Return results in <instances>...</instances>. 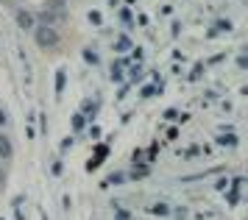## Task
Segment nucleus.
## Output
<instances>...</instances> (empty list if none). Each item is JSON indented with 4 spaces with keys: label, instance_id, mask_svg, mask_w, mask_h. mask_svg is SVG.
Instances as JSON below:
<instances>
[{
    "label": "nucleus",
    "instance_id": "9d476101",
    "mask_svg": "<svg viewBox=\"0 0 248 220\" xmlns=\"http://www.w3.org/2000/svg\"><path fill=\"white\" fill-rule=\"evenodd\" d=\"M148 176V165H134V170H131V178H142Z\"/></svg>",
    "mask_w": 248,
    "mask_h": 220
},
{
    "label": "nucleus",
    "instance_id": "dca6fc26",
    "mask_svg": "<svg viewBox=\"0 0 248 220\" xmlns=\"http://www.w3.org/2000/svg\"><path fill=\"white\" fill-rule=\"evenodd\" d=\"M217 189H220V192H226V189H229V178H220V181H217Z\"/></svg>",
    "mask_w": 248,
    "mask_h": 220
},
{
    "label": "nucleus",
    "instance_id": "412c9836",
    "mask_svg": "<svg viewBox=\"0 0 248 220\" xmlns=\"http://www.w3.org/2000/svg\"><path fill=\"white\" fill-rule=\"evenodd\" d=\"M128 3H131V0H128Z\"/></svg>",
    "mask_w": 248,
    "mask_h": 220
},
{
    "label": "nucleus",
    "instance_id": "2eb2a0df",
    "mask_svg": "<svg viewBox=\"0 0 248 220\" xmlns=\"http://www.w3.org/2000/svg\"><path fill=\"white\" fill-rule=\"evenodd\" d=\"M154 92H156V87H142V98H151Z\"/></svg>",
    "mask_w": 248,
    "mask_h": 220
},
{
    "label": "nucleus",
    "instance_id": "a211bd4d",
    "mask_svg": "<svg viewBox=\"0 0 248 220\" xmlns=\"http://www.w3.org/2000/svg\"><path fill=\"white\" fill-rule=\"evenodd\" d=\"M90 22H95V25H98V22H101V14H98V11H90Z\"/></svg>",
    "mask_w": 248,
    "mask_h": 220
},
{
    "label": "nucleus",
    "instance_id": "6ab92c4d",
    "mask_svg": "<svg viewBox=\"0 0 248 220\" xmlns=\"http://www.w3.org/2000/svg\"><path fill=\"white\" fill-rule=\"evenodd\" d=\"M0 126H9V114H6L3 109H0Z\"/></svg>",
    "mask_w": 248,
    "mask_h": 220
},
{
    "label": "nucleus",
    "instance_id": "20e7f679",
    "mask_svg": "<svg viewBox=\"0 0 248 220\" xmlns=\"http://www.w3.org/2000/svg\"><path fill=\"white\" fill-rule=\"evenodd\" d=\"M106 154H109V148H106V145H98V154H95V159H90V165H87V167H90V170H95V167L106 159Z\"/></svg>",
    "mask_w": 248,
    "mask_h": 220
},
{
    "label": "nucleus",
    "instance_id": "f3484780",
    "mask_svg": "<svg viewBox=\"0 0 248 220\" xmlns=\"http://www.w3.org/2000/svg\"><path fill=\"white\" fill-rule=\"evenodd\" d=\"M114 220H128V212H125V209H117V215H114Z\"/></svg>",
    "mask_w": 248,
    "mask_h": 220
},
{
    "label": "nucleus",
    "instance_id": "0eeeda50",
    "mask_svg": "<svg viewBox=\"0 0 248 220\" xmlns=\"http://www.w3.org/2000/svg\"><path fill=\"white\" fill-rule=\"evenodd\" d=\"M151 215H159V218H168V215H170V206H168V204H154V206H151Z\"/></svg>",
    "mask_w": 248,
    "mask_h": 220
},
{
    "label": "nucleus",
    "instance_id": "4468645a",
    "mask_svg": "<svg viewBox=\"0 0 248 220\" xmlns=\"http://www.w3.org/2000/svg\"><path fill=\"white\" fill-rule=\"evenodd\" d=\"M120 20H123V22H131V9H123V11H120Z\"/></svg>",
    "mask_w": 248,
    "mask_h": 220
},
{
    "label": "nucleus",
    "instance_id": "f03ea898",
    "mask_svg": "<svg viewBox=\"0 0 248 220\" xmlns=\"http://www.w3.org/2000/svg\"><path fill=\"white\" fill-rule=\"evenodd\" d=\"M17 25L23 28V31H34L36 22H34V14L28 9H17Z\"/></svg>",
    "mask_w": 248,
    "mask_h": 220
},
{
    "label": "nucleus",
    "instance_id": "1a4fd4ad",
    "mask_svg": "<svg viewBox=\"0 0 248 220\" xmlns=\"http://www.w3.org/2000/svg\"><path fill=\"white\" fill-rule=\"evenodd\" d=\"M128 47H131V42H128V36H120V39L114 42V50H117V53H123V50H128Z\"/></svg>",
    "mask_w": 248,
    "mask_h": 220
},
{
    "label": "nucleus",
    "instance_id": "9b49d317",
    "mask_svg": "<svg viewBox=\"0 0 248 220\" xmlns=\"http://www.w3.org/2000/svg\"><path fill=\"white\" fill-rule=\"evenodd\" d=\"M84 59H87L90 64H98V53H95V50H90V47L84 50Z\"/></svg>",
    "mask_w": 248,
    "mask_h": 220
},
{
    "label": "nucleus",
    "instance_id": "6e6552de",
    "mask_svg": "<svg viewBox=\"0 0 248 220\" xmlns=\"http://www.w3.org/2000/svg\"><path fill=\"white\" fill-rule=\"evenodd\" d=\"M84 126H87V117H84L81 111H76V114H73V128H76V131H84Z\"/></svg>",
    "mask_w": 248,
    "mask_h": 220
},
{
    "label": "nucleus",
    "instance_id": "423d86ee",
    "mask_svg": "<svg viewBox=\"0 0 248 220\" xmlns=\"http://www.w3.org/2000/svg\"><path fill=\"white\" fill-rule=\"evenodd\" d=\"M217 145H223V148H234L237 137H234V134H220V137H217Z\"/></svg>",
    "mask_w": 248,
    "mask_h": 220
},
{
    "label": "nucleus",
    "instance_id": "7ed1b4c3",
    "mask_svg": "<svg viewBox=\"0 0 248 220\" xmlns=\"http://www.w3.org/2000/svg\"><path fill=\"white\" fill-rule=\"evenodd\" d=\"M14 148H12V140L6 134H0V159H12Z\"/></svg>",
    "mask_w": 248,
    "mask_h": 220
},
{
    "label": "nucleus",
    "instance_id": "ddd939ff",
    "mask_svg": "<svg viewBox=\"0 0 248 220\" xmlns=\"http://www.w3.org/2000/svg\"><path fill=\"white\" fill-rule=\"evenodd\" d=\"M120 181H125V176H123V173H114V176L109 178V184H120Z\"/></svg>",
    "mask_w": 248,
    "mask_h": 220
},
{
    "label": "nucleus",
    "instance_id": "aec40b11",
    "mask_svg": "<svg viewBox=\"0 0 248 220\" xmlns=\"http://www.w3.org/2000/svg\"><path fill=\"white\" fill-rule=\"evenodd\" d=\"M50 173H53V176H62V162H56V165H53V170H50Z\"/></svg>",
    "mask_w": 248,
    "mask_h": 220
},
{
    "label": "nucleus",
    "instance_id": "f257e3e1",
    "mask_svg": "<svg viewBox=\"0 0 248 220\" xmlns=\"http://www.w3.org/2000/svg\"><path fill=\"white\" fill-rule=\"evenodd\" d=\"M34 39H36V45H39L42 50H53L62 36H59V31L56 28H50V25H36L34 28Z\"/></svg>",
    "mask_w": 248,
    "mask_h": 220
},
{
    "label": "nucleus",
    "instance_id": "39448f33",
    "mask_svg": "<svg viewBox=\"0 0 248 220\" xmlns=\"http://www.w3.org/2000/svg\"><path fill=\"white\" fill-rule=\"evenodd\" d=\"M64 78H67L64 67H62V70H56V98H62V92H64Z\"/></svg>",
    "mask_w": 248,
    "mask_h": 220
},
{
    "label": "nucleus",
    "instance_id": "f8f14e48",
    "mask_svg": "<svg viewBox=\"0 0 248 220\" xmlns=\"http://www.w3.org/2000/svg\"><path fill=\"white\" fill-rule=\"evenodd\" d=\"M128 78H131V81H142V67H131Z\"/></svg>",
    "mask_w": 248,
    "mask_h": 220
}]
</instances>
